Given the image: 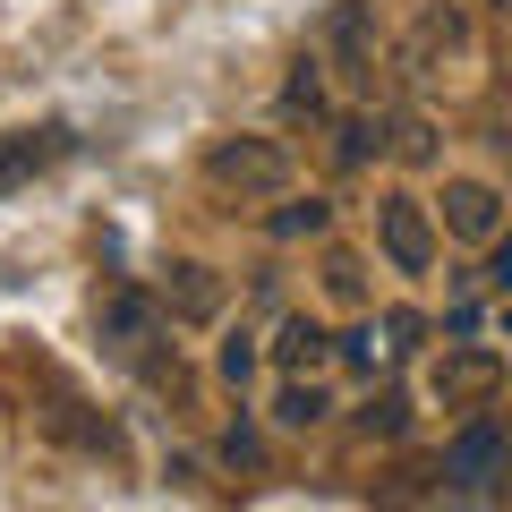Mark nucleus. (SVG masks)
<instances>
[{
  "label": "nucleus",
  "instance_id": "6",
  "mask_svg": "<svg viewBox=\"0 0 512 512\" xmlns=\"http://www.w3.org/2000/svg\"><path fill=\"white\" fill-rule=\"evenodd\" d=\"M461 52H470V18H461L453 0H427L419 26H410V43H402V77H436L444 60H461Z\"/></svg>",
  "mask_w": 512,
  "mask_h": 512
},
{
  "label": "nucleus",
  "instance_id": "23",
  "mask_svg": "<svg viewBox=\"0 0 512 512\" xmlns=\"http://www.w3.org/2000/svg\"><path fill=\"white\" fill-rule=\"evenodd\" d=\"M487 282H495V291H512V239H504V231H495V256H487Z\"/></svg>",
  "mask_w": 512,
  "mask_h": 512
},
{
  "label": "nucleus",
  "instance_id": "8",
  "mask_svg": "<svg viewBox=\"0 0 512 512\" xmlns=\"http://www.w3.org/2000/svg\"><path fill=\"white\" fill-rule=\"evenodd\" d=\"M495 231H504V197L487 180H444V239L495 248Z\"/></svg>",
  "mask_w": 512,
  "mask_h": 512
},
{
  "label": "nucleus",
  "instance_id": "15",
  "mask_svg": "<svg viewBox=\"0 0 512 512\" xmlns=\"http://www.w3.org/2000/svg\"><path fill=\"white\" fill-rule=\"evenodd\" d=\"M384 146L402 154V163H436V128H427L419 111H393V137H384Z\"/></svg>",
  "mask_w": 512,
  "mask_h": 512
},
{
  "label": "nucleus",
  "instance_id": "22",
  "mask_svg": "<svg viewBox=\"0 0 512 512\" xmlns=\"http://www.w3.org/2000/svg\"><path fill=\"white\" fill-rule=\"evenodd\" d=\"M342 359H359V367H376V359H384V342H376V325H359V333H342Z\"/></svg>",
  "mask_w": 512,
  "mask_h": 512
},
{
  "label": "nucleus",
  "instance_id": "12",
  "mask_svg": "<svg viewBox=\"0 0 512 512\" xmlns=\"http://www.w3.org/2000/svg\"><path fill=\"white\" fill-rule=\"evenodd\" d=\"M265 231H274V239H325V231H333V205H325V197H291V205L265 214Z\"/></svg>",
  "mask_w": 512,
  "mask_h": 512
},
{
  "label": "nucleus",
  "instance_id": "1",
  "mask_svg": "<svg viewBox=\"0 0 512 512\" xmlns=\"http://www.w3.org/2000/svg\"><path fill=\"white\" fill-rule=\"evenodd\" d=\"M205 180H214L222 197L265 205V197H291L299 163H291V146H282V137H214V146H205Z\"/></svg>",
  "mask_w": 512,
  "mask_h": 512
},
{
  "label": "nucleus",
  "instance_id": "19",
  "mask_svg": "<svg viewBox=\"0 0 512 512\" xmlns=\"http://www.w3.org/2000/svg\"><path fill=\"white\" fill-rule=\"evenodd\" d=\"M282 111H308V120L325 111V86H316V69H308V60H299V77L282 86Z\"/></svg>",
  "mask_w": 512,
  "mask_h": 512
},
{
  "label": "nucleus",
  "instance_id": "17",
  "mask_svg": "<svg viewBox=\"0 0 512 512\" xmlns=\"http://www.w3.org/2000/svg\"><path fill=\"white\" fill-rule=\"evenodd\" d=\"M325 291L342 299V308H359V299H367V274H359V256H342V248L325 256Z\"/></svg>",
  "mask_w": 512,
  "mask_h": 512
},
{
  "label": "nucleus",
  "instance_id": "4",
  "mask_svg": "<svg viewBox=\"0 0 512 512\" xmlns=\"http://www.w3.org/2000/svg\"><path fill=\"white\" fill-rule=\"evenodd\" d=\"M504 461H512V436H504L495 419H470L453 444H444V470H436V478H444L453 495H487L495 478H504Z\"/></svg>",
  "mask_w": 512,
  "mask_h": 512
},
{
  "label": "nucleus",
  "instance_id": "7",
  "mask_svg": "<svg viewBox=\"0 0 512 512\" xmlns=\"http://www.w3.org/2000/svg\"><path fill=\"white\" fill-rule=\"evenodd\" d=\"M325 43L342 52L350 86H376V9H367V0H333L325 9Z\"/></svg>",
  "mask_w": 512,
  "mask_h": 512
},
{
  "label": "nucleus",
  "instance_id": "13",
  "mask_svg": "<svg viewBox=\"0 0 512 512\" xmlns=\"http://www.w3.org/2000/svg\"><path fill=\"white\" fill-rule=\"evenodd\" d=\"M359 436L402 444V436H410V402H402V393H367V402H359Z\"/></svg>",
  "mask_w": 512,
  "mask_h": 512
},
{
  "label": "nucleus",
  "instance_id": "10",
  "mask_svg": "<svg viewBox=\"0 0 512 512\" xmlns=\"http://www.w3.org/2000/svg\"><path fill=\"white\" fill-rule=\"evenodd\" d=\"M163 308H171V325H214V316H222V282L205 274V265H171Z\"/></svg>",
  "mask_w": 512,
  "mask_h": 512
},
{
  "label": "nucleus",
  "instance_id": "26",
  "mask_svg": "<svg viewBox=\"0 0 512 512\" xmlns=\"http://www.w3.org/2000/svg\"><path fill=\"white\" fill-rule=\"evenodd\" d=\"M504 436H512V427H504Z\"/></svg>",
  "mask_w": 512,
  "mask_h": 512
},
{
  "label": "nucleus",
  "instance_id": "21",
  "mask_svg": "<svg viewBox=\"0 0 512 512\" xmlns=\"http://www.w3.org/2000/svg\"><path fill=\"white\" fill-rule=\"evenodd\" d=\"M419 333H427V316H419V308H393V316H384V350H410Z\"/></svg>",
  "mask_w": 512,
  "mask_h": 512
},
{
  "label": "nucleus",
  "instance_id": "18",
  "mask_svg": "<svg viewBox=\"0 0 512 512\" xmlns=\"http://www.w3.org/2000/svg\"><path fill=\"white\" fill-rule=\"evenodd\" d=\"M222 470H265V436L256 427H231L222 436Z\"/></svg>",
  "mask_w": 512,
  "mask_h": 512
},
{
  "label": "nucleus",
  "instance_id": "2",
  "mask_svg": "<svg viewBox=\"0 0 512 512\" xmlns=\"http://www.w3.org/2000/svg\"><path fill=\"white\" fill-rule=\"evenodd\" d=\"M94 333L111 342V359L146 367V376H163V308H154L146 291H128V282H111V291H94Z\"/></svg>",
  "mask_w": 512,
  "mask_h": 512
},
{
  "label": "nucleus",
  "instance_id": "24",
  "mask_svg": "<svg viewBox=\"0 0 512 512\" xmlns=\"http://www.w3.org/2000/svg\"><path fill=\"white\" fill-rule=\"evenodd\" d=\"M504 342H512V291H504Z\"/></svg>",
  "mask_w": 512,
  "mask_h": 512
},
{
  "label": "nucleus",
  "instance_id": "20",
  "mask_svg": "<svg viewBox=\"0 0 512 512\" xmlns=\"http://www.w3.org/2000/svg\"><path fill=\"white\" fill-rule=\"evenodd\" d=\"M248 376H256V342L231 333V342H222V384H248Z\"/></svg>",
  "mask_w": 512,
  "mask_h": 512
},
{
  "label": "nucleus",
  "instance_id": "16",
  "mask_svg": "<svg viewBox=\"0 0 512 512\" xmlns=\"http://www.w3.org/2000/svg\"><path fill=\"white\" fill-rule=\"evenodd\" d=\"M376 146H384V137H376L367 120H342V128H333V163H342V171H359Z\"/></svg>",
  "mask_w": 512,
  "mask_h": 512
},
{
  "label": "nucleus",
  "instance_id": "9",
  "mask_svg": "<svg viewBox=\"0 0 512 512\" xmlns=\"http://www.w3.org/2000/svg\"><path fill=\"white\" fill-rule=\"evenodd\" d=\"M69 154V128H9L0 137V188H26L35 171H52Z\"/></svg>",
  "mask_w": 512,
  "mask_h": 512
},
{
  "label": "nucleus",
  "instance_id": "25",
  "mask_svg": "<svg viewBox=\"0 0 512 512\" xmlns=\"http://www.w3.org/2000/svg\"><path fill=\"white\" fill-rule=\"evenodd\" d=\"M487 9H495V18H512V0H487Z\"/></svg>",
  "mask_w": 512,
  "mask_h": 512
},
{
  "label": "nucleus",
  "instance_id": "3",
  "mask_svg": "<svg viewBox=\"0 0 512 512\" xmlns=\"http://www.w3.org/2000/svg\"><path fill=\"white\" fill-rule=\"evenodd\" d=\"M427 384H436L444 410H487L495 393H504V350H487V342H444L436 367H427Z\"/></svg>",
  "mask_w": 512,
  "mask_h": 512
},
{
  "label": "nucleus",
  "instance_id": "5",
  "mask_svg": "<svg viewBox=\"0 0 512 512\" xmlns=\"http://www.w3.org/2000/svg\"><path fill=\"white\" fill-rule=\"evenodd\" d=\"M376 239H384V256H393V274H427V265H436V214H427L419 197H384L376 205Z\"/></svg>",
  "mask_w": 512,
  "mask_h": 512
},
{
  "label": "nucleus",
  "instance_id": "11",
  "mask_svg": "<svg viewBox=\"0 0 512 512\" xmlns=\"http://www.w3.org/2000/svg\"><path fill=\"white\" fill-rule=\"evenodd\" d=\"M325 359H333V333L316 325V316H291V325L274 333V367L282 376H316Z\"/></svg>",
  "mask_w": 512,
  "mask_h": 512
},
{
  "label": "nucleus",
  "instance_id": "14",
  "mask_svg": "<svg viewBox=\"0 0 512 512\" xmlns=\"http://www.w3.org/2000/svg\"><path fill=\"white\" fill-rule=\"evenodd\" d=\"M325 410H333L325 393H316L308 376H291V384H282V402H274V419H282V427H316V419H325Z\"/></svg>",
  "mask_w": 512,
  "mask_h": 512
}]
</instances>
